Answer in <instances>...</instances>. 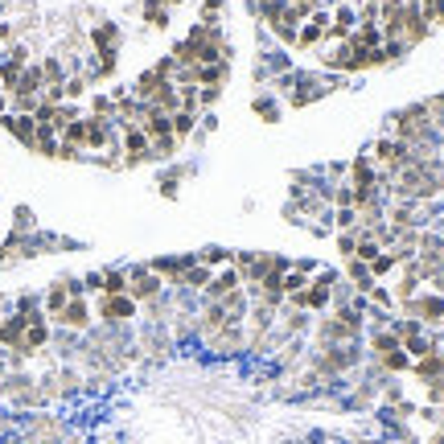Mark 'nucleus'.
Returning <instances> with one entry per match:
<instances>
[{"label": "nucleus", "mask_w": 444, "mask_h": 444, "mask_svg": "<svg viewBox=\"0 0 444 444\" xmlns=\"http://www.w3.org/2000/svg\"><path fill=\"white\" fill-rule=\"evenodd\" d=\"M111 144V132H107V119L91 115L86 119V148H107Z\"/></svg>", "instance_id": "dca6fc26"}, {"label": "nucleus", "mask_w": 444, "mask_h": 444, "mask_svg": "<svg viewBox=\"0 0 444 444\" xmlns=\"http://www.w3.org/2000/svg\"><path fill=\"white\" fill-rule=\"evenodd\" d=\"M156 292H161V276H156L152 268L128 272V296H132V301H152Z\"/></svg>", "instance_id": "f03ea898"}, {"label": "nucleus", "mask_w": 444, "mask_h": 444, "mask_svg": "<svg viewBox=\"0 0 444 444\" xmlns=\"http://www.w3.org/2000/svg\"><path fill=\"white\" fill-rule=\"evenodd\" d=\"M379 362H383L387 371H408V366H412V358H408V350H391V354H383Z\"/></svg>", "instance_id": "7c9ffc66"}, {"label": "nucleus", "mask_w": 444, "mask_h": 444, "mask_svg": "<svg viewBox=\"0 0 444 444\" xmlns=\"http://www.w3.org/2000/svg\"><path fill=\"white\" fill-rule=\"evenodd\" d=\"M251 325H255V334H268V329L276 325V309H268V305H255V313H251Z\"/></svg>", "instance_id": "bb28decb"}, {"label": "nucleus", "mask_w": 444, "mask_h": 444, "mask_svg": "<svg viewBox=\"0 0 444 444\" xmlns=\"http://www.w3.org/2000/svg\"><path fill=\"white\" fill-rule=\"evenodd\" d=\"M41 86H45L41 66H25L21 70V82H16V95H41Z\"/></svg>", "instance_id": "2eb2a0df"}, {"label": "nucleus", "mask_w": 444, "mask_h": 444, "mask_svg": "<svg viewBox=\"0 0 444 444\" xmlns=\"http://www.w3.org/2000/svg\"><path fill=\"white\" fill-rule=\"evenodd\" d=\"M198 264H206V268H218V264H235V251L210 247V251H202V255H198Z\"/></svg>", "instance_id": "c85d7f7f"}, {"label": "nucleus", "mask_w": 444, "mask_h": 444, "mask_svg": "<svg viewBox=\"0 0 444 444\" xmlns=\"http://www.w3.org/2000/svg\"><path fill=\"white\" fill-rule=\"evenodd\" d=\"M218 95H222V86H202V91H198V107H214Z\"/></svg>", "instance_id": "58836bf2"}, {"label": "nucleus", "mask_w": 444, "mask_h": 444, "mask_svg": "<svg viewBox=\"0 0 444 444\" xmlns=\"http://www.w3.org/2000/svg\"><path fill=\"white\" fill-rule=\"evenodd\" d=\"M62 144H74V148H86V119H74V124H66L62 132Z\"/></svg>", "instance_id": "aec40b11"}, {"label": "nucleus", "mask_w": 444, "mask_h": 444, "mask_svg": "<svg viewBox=\"0 0 444 444\" xmlns=\"http://www.w3.org/2000/svg\"><path fill=\"white\" fill-rule=\"evenodd\" d=\"M66 305H70V292H66V280H62V284H54V288L45 292V313H49V317H58Z\"/></svg>", "instance_id": "6ab92c4d"}, {"label": "nucleus", "mask_w": 444, "mask_h": 444, "mask_svg": "<svg viewBox=\"0 0 444 444\" xmlns=\"http://www.w3.org/2000/svg\"><path fill=\"white\" fill-rule=\"evenodd\" d=\"M338 251H342L346 259H354V251H358V235H338Z\"/></svg>", "instance_id": "ea45409f"}, {"label": "nucleus", "mask_w": 444, "mask_h": 444, "mask_svg": "<svg viewBox=\"0 0 444 444\" xmlns=\"http://www.w3.org/2000/svg\"><path fill=\"white\" fill-rule=\"evenodd\" d=\"M371 301H375L379 309H391V305H395V296H391L387 288H371Z\"/></svg>", "instance_id": "37998d69"}, {"label": "nucleus", "mask_w": 444, "mask_h": 444, "mask_svg": "<svg viewBox=\"0 0 444 444\" xmlns=\"http://www.w3.org/2000/svg\"><path fill=\"white\" fill-rule=\"evenodd\" d=\"M58 156H62V161H74V156H78V148H74V144H62V140H58Z\"/></svg>", "instance_id": "a18cd8bd"}, {"label": "nucleus", "mask_w": 444, "mask_h": 444, "mask_svg": "<svg viewBox=\"0 0 444 444\" xmlns=\"http://www.w3.org/2000/svg\"><path fill=\"white\" fill-rule=\"evenodd\" d=\"M226 325H231L226 309H222L218 301H210V305H206V313H202V334H206V338H214V334H218V329H226Z\"/></svg>", "instance_id": "ddd939ff"}, {"label": "nucleus", "mask_w": 444, "mask_h": 444, "mask_svg": "<svg viewBox=\"0 0 444 444\" xmlns=\"http://www.w3.org/2000/svg\"><path fill=\"white\" fill-rule=\"evenodd\" d=\"M58 321H62L66 329H86V321H91V309H86V301H82V296H70V305L58 313Z\"/></svg>", "instance_id": "6e6552de"}, {"label": "nucleus", "mask_w": 444, "mask_h": 444, "mask_svg": "<svg viewBox=\"0 0 444 444\" xmlns=\"http://www.w3.org/2000/svg\"><path fill=\"white\" fill-rule=\"evenodd\" d=\"M317 338H321L325 346H350V342L358 338V325H346L342 317H325V321L317 325Z\"/></svg>", "instance_id": "7ed1b4c3"}, {"label": "nucleus", "mask_w": 444, "mask_h": 444, "mask_svg": "<svg viewBox=\"0 0 444 444\" xmlns=\"http://www.w3.org/2000/svg\"><path fill=\"white\" fill-rule=\"evenodd\" d=\"M173 148H177V136H156V140H148V156H173Z\"/></svg>", "instance_id": "c756f323"}, {"label": "nucleus", "mask_w": 444, "mask_h": 444, "mask_svg": "<svg viewBox=\"0 0 444 444\" xmlns=\"http://www.w3.org/2000/svg\"><path fill=\"white\" fill-rule=\"evenodd\" d=\"M428 395H432V404H444V379H432V391Z\"/></svg>", "instance_id": "49530a36"}, {"label": "nucleus", "mask_w": 444, "mask_h": 444, "mask_svg": "<svg viewBox=\"0 0 444 444\" xmlns=\"http://www.w3.org/2000/svg\"><path fill=\"white\" fill-rule=\"evenodd\" d=\"M272 29H276L280 41H292V45H296V25H272Z\"/></svg>", "instance_id": "c03bdc74"}, {"label": "nucleus", "mask_w": 444, "mask_h": 444, "mask_svg": "<svg viewBox=\"0 0 444 444\" xmlns=\"http://www.w3.org/2000/svg\"><path fill=\"white\" fill-rule=\"evenodd\" d=\"M255 8H259V16H264L268 25H280V16H284V8H288V4H284V0H259Z\"/></svg>", "instance_id": "a878e982"}, {"label": "nucleus", "mask_w": 444, "mask_h": 444, "mask_svg": "<svg viewBox=\"0 0 444 444\" xmlns=\"http://www.w3.org/2000/svg\"><path fill=\"white\" fill-rule=\"evenodd\" d=\"M99 313H103V321H128V317L136 313V301H132L128 292H124V296H103Z\"/></svg>", "instance_id": "423d86ee"}, {"label": "nucleus", "mask_w": 444, "mask_h": 444, "mask_svg": "<svg viewBox=\"0 0 444 444\" xmlns=\"http://www.w3.org/2000/svg\"><path fill=\"white\" fill-rule=\"evenodd\" d=\"M144 16H148V25H156V29H165V25H169V12H165L161 4H152V0H148V8H144Z\"/></svg>", "instance_id": "c9c22d12"}, {"label": "nucleus", "mask_w": 444, "mask_h": 444, "mask_svg": "<svg viewBox=\"0 0 444 444\" xmlns=\"http://www.w3.org/2000/svg\"><path fill=\"white\" fill-rule=\"evenodd\" d=\"M325 29H329V16H325V12H313V16H309V25H305V29H296V45H301V49L321 45V41H325Z\"/></svg>", "instance_id": "20e7f679"}, {"label": "nucleus", "mask_w": 444, "mask_h": 444, "mask_svg": "<svg viewBox=\"0 0 444 444\" xmlns=\"http://www.w3.org/2000/svg\"><path fill=\"white\" fill-rule=\"evenodd\" d=\"M235 288H243V280H239V272L235 268H226V272H218L210 284H206V292H210V301H222V296H231Z\"/></svg>", "instance_id": "1a4fd4ad"}, {"label": "nucleus", "mask_w": 444, "mask_h": 444, "mask_svg": "<svg viewBox=\"0 0 444 444\" xmlns=\"http://www.w3.org/2000/svg\"><path fill=\"white\" fill-rule=\"evenodd\" d=\"M82 91H86V78H82V74H74V78L62 82V95H66V99H78Z\"/></svg>", "instance_id": "e433bc0d"}, {"label": "nucleus", "mask_w": 444, "mask_h": 444, "mask_svg": "<svg viewBox=\"0 0 444 444\" xmlns=\"http://www.w3.org/2000/svg\"><path fill=\"white\" fill-rule=\"evenodd\" d=\"M210 280H214V272H210L206 264H189L185 276H181V284H189V288H206Z\"/></svg>", "instance_id": "4be33fe9"}, {"label": "nucleus", "mask_w": 444, "mask_h": 444, "mask_svg": "<svg viewBox=\"0 0 444 444\" xmlns=\"http://www.w3.org/2000/svg\"><path fill=\"white\" fill-rule=\"evenodd\" d=\"M371 346H375V354H379V358H383V354H391V350H404L399 334H387V329H379V334L371 338Z\"/></svg>", "instance_id": "393cba45"}, {"label": "nucleus", "mask_w": 444, "mask_h": 444, "mask_svg": "<svg viewBox=\"0 0 444 444\" xmlns=\"http://www.w3.org/2000/svg\"><path fill=\"white\" fill-rule=\"evenodd\" d=\"M404 309L424 325H444V296H412L404 301Z\"/></svg>", "instance_id": "f257e3e1"}, {"label": "nucleus", "mask_w": 444, "mask_h": 444, "mask_svg": "<svg viewBox=\"0 0 444 444\" xmlns=\"http://www.w3.org/2000/svg\"><path fill=\"white\" fill-rule=\"evenodd\" d=\"M0 111H4V95H0Z\"/></svg>", "instance_id": "de8ad7c7"}, {"label": "nucleus", "mask_w": 444, "mask_h": 444, "mask_svg": "<svg viewBox=\"0 0 444 444\" xmlns=\"http://www.w3.org/2000/svg\"><path fill=\"white\" fill-rule=\"evenodd\" d=\"M124 148H128V161H148V136L140 128H124Z\"/></svg>", "instance_id": "9b49d317"}, {"label": "nucleus", "mask_w": 444, "mask_h": 444, "mask_svg": "<svg viewBox=\"0 0 444 444\" xmlns=\"http://www.w3.org/2000/svg\"><path fill=\"white\" fill-rule=\"evenodd\" d=\"M255 111H259L268 124H276V119H280V107H276L272 99H255Z\"/></svg>", "instance_id": "4c0bfd02"}, {"label": "nucleus", "mask_w": 444, "mask_h": 444, "mask_svg": "<svg viewBox=\"0 0 444 444\" xmlns=\"http://www.w3.org/2000/svg\"><path fill=\"white\" fill-rule=\"evenodd\" d=\"M350 177H354V189H379V173H375V165L366 156H358L350 165Z\"/></svg>", "instance_id": "f8f14e48"}, {"label": "nucleus", "mask_w": 444, "mask_h": 444, "mask_svg": "<svg viewBox=\"0 0 444 444\" xmlns=\"http://www.w3.org/2000/svg\"><path fill=\"white\" fill-rule=\"evenodd\" d=\"M416 379H424V383L444 379V350H432V354L416 358Z\"/></svg>", "instance_id": "9d476101"}, {"label": "nucleus", "mask_w": 444, "mask_h": 444, "mask_svg": "<svg viewBox=\"0 0 444 444\" xmlns=\"http://www.w3.org/2000/svg\"><path fill=\"white\" fill-rule=\"evenodd\" d=\"M346 272H350V280H354L358 292H371V288H375V276H371V268H366L362 259H346Z\"/></svg>", "instance_id": "f3484780"}, {"label": "nucleus", "mask_w": 444, "mask_h": 444, "mask_svg": "<svg viewBox=\"0 0 444 444\" xmlns=\"http://www.w3.org/2000/svg\"><path fill=\"white\" fill-rule=\"evenodd\" d=\"M301 329H305V317H301V309H292L284 317V334H301Z\"/></svg>", "instance_id": "a19ab883"}, {"label": "nucleus", "mask_w": 444, "mask_h": 444, "mask_svg": "<svg viewBox=\"0 0 444 444\" xmlns=\"http://www.w3.org/2000/svg\"><path fill=\"white\" fill-rule=\"evenodd\" d=\"M37 103H41V95H12L16 115H33V111H37Z\"/></svg>", "instance_id": "473e14b6"}, {"label": "nucleus", "mask_w": 444, "mask_h": 444, "mask_svg": "<svg viewBox=\"0 0 444 444\" xmlns=\"http://www.w3.org/2000/svg\"><path fill=\"white\" fill-rule=\"evenodd\" d=\"M103 296H124L128 292V272H103Z\"/></svg>", "instance_id": "5701e85b"}, {"label": "nucleus", "mask_w": 444, "mask_h": 444, "mask_svg": "<svg viewBox=\"0 0 444 444\" xmlns=\"http://www.w3.org/2000/svg\"><path fill=\"white\" fill-rule=\"evenodd\" d=\"M0 124H4V128H8L25 148H33V140H37V119H33V115H4Z\"/></svg>", "instance_id": "39448f33"}, {"label": "nucleus", "mask_w": 444, "mask_h": 444, "mask_svg": "<svg viewBox=\"0 0 444 444\" xmlns=\"http://www.w3.org/2000/svg\"><path fill=\"white\" fill-rule=\"evenodd\" d=\"M169 124H173V136H177V140H185V136L198 128V111H185V107H181V111H173V115H169Z\"/></svg>", "instance_id": "a211bd4d"}, {"label": "nucleus", "mask_w": 444, "mask_h": 444, "mask_svg": "<svg viewBox=\"0 0 444 444\" xmlns=\"http://www.w3.org/2000/svg\"><path fill=\"white\" fill-rule=\"evenodd\" d=\"M49 342V329H45V321H29V329H25V338H21V354H33L37 346H45Z\"/></svg>", "instance_id": "4468645a"}, {"label": "nucleus", "mask_w": 444, "mask_h": 444, "mask_svg": "<svg viewBox=\"0 0 444 444\" xmlns=\"http://www.w3.org/2000/svg\"><path fill=\"white\" fill-rule=\"evenodd\" d=\"M383 255V247L366 235V231H358V251H354V259H362V264H371V259H379Z\"/></svg>", "instance_id": "b1692460"}, {"label": "nucleus", "mask_w": 444, "mask_h": 444, "mask_svg": "<svg viewBox=\"0 0 444 444\" xmlns=\"http://www.w3.org/2000/svg\"><path fill=\"white\" fill-rule=\"evenodd\" d=\"M210 346H214L218 354H235V350L247 346V334H243V325H226V329H218V334L210 338Z\"/></svg>", "instance_id": "0eeeda50"}, {"label": "nucleus", "mask_w": 444, "mask_h": 444, "mask_svg": "<svg viewBox=\"0 0 444 444\" xmlns=\"http://www.w3.org/2000/svg\"><path fill=\"white\" fill-rule=\"evenodd\" d=\"M305 288H309V276H305V272H296V268H292V272H288V276H284V296H288V292H305Z\"/></svg>", "instance_id": "72a5a7b5"}, {"label": "nucleus", "mask_w": 444, "mask_h": 444, "mask_svg": "<svg viewBox=\"0 0 444 444\" xmlns=\"http://www.w3.org/2000/svg\"><path fill=\"white\" fill-rule=\"evenodd\" d=\"M91 107H95V115L103 119V115H111V111H115V99H107V95H99V99H95Z\"/></svg>", "instance_id": "79ce46f5"}, {"label": "nucleus", "mask_w": 444, "mask_h": 444, "mask_svg": "<svg viewBox=\"0 0 444 444\" xmlns=\"http://www.w3.org/2000/svg\"><path fill=\"white\" fill-rule=\"evenodd\" d=\"M21 70H25V66H16V62H4V66H0V82H4V91H8V95H16Z\"/></svg>", "instance_id": "cd10ccee"}, {"label": "nucleus", "mask_w": 444, "mask_h": 444, "mask_svg": "<svg viewBox=\"0 0 444 444\" xmlns=\"http://www.w3.org/2000/svg\"><path fill=\"white\" fill-rule=\"evenodd\" d=\"M91 37H95V45H99V49H111V45H115V37H119V33H115V25H99V29H95V33H91Z\"/></svg>", "instance_id": "2f4dec72"}, {"label": "nucleus", "mask_w": 444, "mask_h": 444, "mask_svg": "<svg viewBox=\"0 0 444 444\" xmlns=\"http://www.w3.org/2000/svg\"><path fill=\"white\" fill-rule=\"evenodd\" d=\"M366 268H371V276H387V272L395 268V255H391V251H383V255H379V259H371Z\"/></svg>", "instance_id": "f704fd0d"}, {"label": "nucleus", "mask_w": 444, "mask_h": 444, "mask_svg": "<svg viewBox=\"0 0 444 444\" xmlns=\"http://www.w3.org/2000/svg\"><path fill=\"white\" fill-rule=\"evenodd\" d=\"M334 222H338L342 235H358V210L354 206H338L334 210Z\"/></svg>", "instance_id": "412c9836"}]
</instances>
